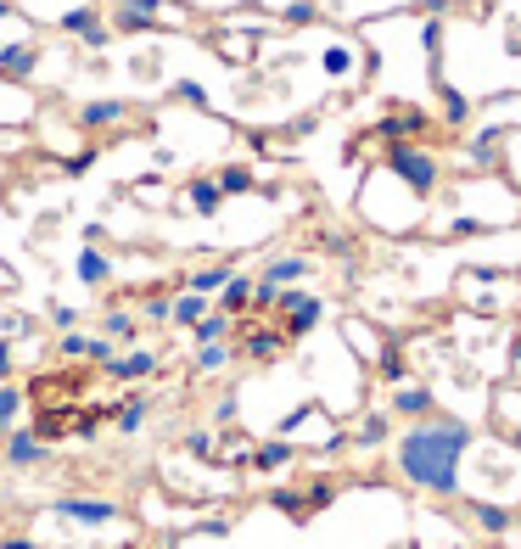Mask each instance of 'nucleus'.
<instances>
[{
  "mask_svg": "<svg viewBox=\"0 0 521 549\" xmlns=\"http://www.w3.org/2000/svg\"><path fill=\"white\" fill-rule=\"evenodd\" d=\"M225 281H230V269H202V275H197L202 292H213V286H225Z\"/></svg>",
  "mask_w": 521,
  "mask_h": 549,
  "instance_id": "nucleus-29",
  "label": "nucleus"
},
{
  "mask_svg": "<svg viewBox=\"0 0 521 549\" xmlns=\"http://www.w3.org/2000/svg\"><path fill=\"white\" fill-rule=\"evenodd\" d=\"M6 370H12V348H6V342H0V376H6Z\"/></svg>",
  "mask_w": 521,
  "mask_h": 549,
  "instance_id": "nucleus-31",
  "label": "nucleus"
},
{
  "mask_svg": "<svg viewBox=\"0 0 521 549\" xmlns=\"http://www.w3.org/2000/svg\"><path fill=\"white\" fill-rule=\"evenodd\" d=\"M325 73H337V79H342V73H353V51H348V45H331V51H325Z\"/></svg>",
  "mask_w": 521,
  "mask_h": 549,
  "instance_id": "nucleus-19",
  "label": "nucleus"
},
{
  "mask_svg": "<svg viewBox=\"0 0 521 549\" xmlns=\"http://www.w3.org/2000/svg\"><path fill=\"white\" fill-rule=\"evenodd\" d=\"M157 12H163V0H124L118 6V29H152Z\"/></svg>",
  "mask_w": 521,
  "mask_h": 549,
  "instance_id": "nucleus-8",
  "label": "nucleus"
},
{
  "mask_svg": "<svg viewBox=\"0 0 521 549\" xmlns=\"http://www.w3.org/2000/svg\"><path fill=\"white\" fill-rule=\"evenodd\" d=\"M286 460H292V449H286V443H269V449L258 454V465H264V471H269V465H286Z\"/></svg>",
  "mask_w": 521,
  "mask_h": 549,
  "instance_id": "nucleus-27",
  "label": "nucleus"
},
{
  "mask_svg": "<svg viewBox=\"0 0 521 549\" xmlns=\"http://www.w3.org/2000/svg\"><path fill=\"white\" fill-rule=\"evenodd\" d=\"M202 309H208V303H202V297H180V303H174V320H180V325H191V320H202Z\"/></svg>",
  "mask_w": 521,
  "mask_h": 549,
  "instance_id": "nucleus-21",
  "label": "nucleus"
},
{
  "mask_svg": "<svg viewBox=\"0 0 521 549\" xmlns=\"http://www.w3.org/2000/svg\"><path fill=\"white\" fill-rule=\"evenodd\" d=\"M415 129H426V113H415V107H409V113H393L387 118V124H381V135H415Z\"/></svg>",
  "mask_w": 521,
  "mask_h": 549,
  "instance_id": "nucleus-15",
  "label": "nucleus"
},
{
  "mask_svg": "<svg viewBox=\"0 0 521 549\" xmlns=\"http://www.w3.org/2000/svg\"><path fill=\"white\" fill-rule=\"evenodd\" d=\"M225 331H230V325H225V314H208V320H202V331H197V337H202V342H219V337H225Z\"/></svg>",
  "mask_w": 521,
  "mask_h": 549,
  "instance_id": "nucleus-25",
  "label": "nucleus"
},
{
  "mask_svg": "<svg viewBox=\"0 0 521 549\" xmlns=\"http://www.w3.org/2000/svg\"><path fill=\"white\" fill-rule=\"evenodd\" d=\"M62 516H73V521H118V505H107V499H62Z\"/></svg>",
  "mask_w": 521,
  "mask_h": 549,
  "instance_id": "nucleus-7",
  "label": "nucleus"
},
{
  "mask_svg": "<svg viewBox=\"0 0 521 549\" xmlns=\"http://www.w3.org/2000/svg\"><path fill=\"white\" fill-rule=\"evenodd\" d=\"M0 549H34V544H29V538H6Z\"/></svg>",
  "mask_w": 521,
  "mask_h": 549,
  "instance_id": "nucleus-32",
  "label": "nucleus"
},
{
  "mask_svg": "<svg viewBox=\"0 0 521 549\" xmlns=\"http://www.w3.org/2000/svg\"><path fill=\"white\" fill-rule=\"evenodd\" d=\"M393 409H398V415H404V409H409V415H426V409H432V393H421V387H398Z\"/></svg>",
  "mask_w": 521,
  "mask_h": 549,
  "instance_id": "nucleus-14",
  "label": "nucleus"
},
{
  "mask_svg": "<svg viewBox=\"0 0 521 549\" xmlns=\"http://www.w3.org/2000/svg\"><path fill=\"white\" fill-rule=\"evenodd\" d=\"M286 23H314V0H292L286 6Z\"/></svg>",
  "mask_w": 521,
  "mask_h": 549,
  "instance_id": "nucleus-28",
  "label": "nucleus"
},
{
  "mask_svg": "<svg viewBox=\"0 0 521 549\" xmlns=\"http://www.w3.org/2000/svg\"><path fill=\"white\" fill-rule=\"evenodd\" d=\"M297 275H309V258H303V253H286L281 264L264 275V281H269V286H286V281H297Z\"/></svg>",
  "mask_w": 521,
  "mask_h": 549,
  "instance_id": "nucleus-12",
  "label": "nucleus"
},
{
  "mask_svg": "<svg viewBox=\"0 0 521 549\" xmlns=\"http://www.w3.org/2000/svg\"><path fill=\"white\" fill-rule=\"evenodd\" d=\"M443 118H449V124H465V118H471V101H465L460 90H443Z\"/></svg>",
  "mask_w": 521,
  "mask_h": 549,
  "instance_id": "nucleus-17",
  "label": "nucleus"
},
{
  "mask_svg": "<svg viewBox=\"0 0 521 549\" xmlns=\"http://www.w3.org/2000/svg\"><path fill=\"white\" fill-rule=\"evenodd\" d=\"M387 169H393L398 180L409 185V191H421V197H426V191H437V180H443V163H437V157L426 152V146H404V141L393 146Z\"/></svg>",
  "mask_w": 521,
  "mask_h": 549,
  "instance_id": "nucleus-2",
  "label": "nucleus"
},
{
  "mask_svg": "<svg viewBox=\"0 0 521 549\" xmlns=\"http://www.w3.org/2000/svg\"><path fill=\"white\" fill-rule=\"evenodd\" d=\"M34 62H40V45L23 34L17 45H0V79H29Z\"/></svg>",
  "mask_w": 521,
  "mask_h": 549,
  "instance_id": "nucleus-3",
  "label": "nucleus"
},
{
  "mask_svg": "<svg viewBox=\"0 0 521 549\" xmlns=\"http://www.w3.org/2000/svg\"><path fill=\"white\" fill-rule=\"evenodd\" d=\"M6 460L12 465H45V443L34 432H12L6 437Z\"/></svg>",
  "mask_w": 521,
  "mask_h": 549,
  "instance_id": "nucleus-6",
  "label": "nucleus"
},
{
  "mask_svg": "<svg viewBox=\"0 0 521 549\" xmlns=\"http://www.w3.org/2000/svg\"><path fill=\"white\" fill-rule=\"evenodd\" d=\"M477 521H482V527H488V533H499V527H510V516H505V510H499V505H482V510H477Z\"/></svg>",
  "mask_w": 521,
  "mask_h": 549,
  "instance_id": "nucleus-24",
  "label": "nucleus"
},
{
  "mask_svg": "<svg viewBox=\"0 0 521 549\" xmlns=\"http://www.w3.org/2000/svg\"><path fill=\"white\" fill-rule=\"evenodd\" d=\"M62 353H68V359H101V365L113 359V348L101 337H62Z\"/></svg>",
  "mask_w": 521,
  "mask_h": 549,
  "instance_id": "nucleus-11",
  "label": "nucleus"
},
{
  "mask_svg": "<svg viewBox=\"0 0 521 549\" xmlns=\"http://www.w3.org/2000/svg\"><path fill=\"white\" fill-rule=\"evenodd\" d=\"M73 275H79V281H90V286H101V281H107V258H101L96 247H85V253H79V264H73Z\"/></svg>",
  "mask_w": 521,
  "mask_h": 549,
  "instance_id": "nucleus-13",
  "label": "nucleus"
},
{
  "mask_svg": "<svg viewBox=\"0 0 521 549\" xmlns=\"http://www.w3.org/2000/svg\"><path fill=\"white\" fill-rule=\"evenodd\" d=\"M174 90H180V96L191 101V107H208V90H202L197 79H180V85H174Z\"/></svg>",
  "mask_w": 521,
  "mask_h": 549,
  "instance_id": "nucleus-26",
  "label": "nucleus"
},
{
  "mask_svg": "<svg viewBox=\"0 0 521 549\" xmlns=\"http://www.w3.org/2000/svg\"><path fill=\"white\" fill-rule=\"evenodd\" d=\"M286 309H292V331H309L314 320H320V297H309V292H292V297H281Z\"/></svg>",
  "mask_w": 521,
  "mask_h": 549,
  "instance_id": "nucleus-9",
  "label": "nucleus"
},
{
  "mask_svg": "<svg viewBox=\"0 0 521 549\" xmlns=\"http://www.w3.org/2000/svg\"><path fill=\"white\" fill-rule=\"evenodd\" d=\"M230 359V348H219V342H202V353H197V365L202 370H219Z\"/></svg>",
  "mask_w": 521,
  "mask_h": 549,
  "instance_id": "nucleus-23",
  "label": "nucleus"
},
{
  "mask_svg": "<svg viewBox=\"0 0 521 549\" xmlns=\"http://www.w3.org/2000/svg\"><path fill=\"white\" fill-rule=\"evenodd\" d=\"M62 29H68V34H79L85 45H96V51H101L107 40H113V29H107V23H101L96 12H90V6H73V12L62 17Z\"/></svg>",
  "mask_w": 521,
  "mask_h": 549,
  "instance_id": "nucleus-4",
  "label": "nucleus"
},
{
  "mask_svg": "<svg viewBox=\"0 0 521 549\" xmlns=\"http://www.w3.org/2000/svg\"><path fill=\"white\" fill-rule=\"evenodd\" d=\"M465 443H471V432H465L460 421L409 426L404 443H398V471H404V482H415V488H426V493H454L460 488Z\"/></svg>",
  "mask_w": 521,
  "mask_h": 549,
  "instance_id": "nucleus-1",
  "label": "nucleus"
},
{
  "mask_svg": "<svg viewBox=\"0 0 521 549\" xmlns=\"http://www.w3.org/2000/svg\"><path fill=\"white\" fill-rule=\"evenodd\" d=\"M17 409H23L17 387H0V426H12V421H17Z\"/></svg>",
  "mask_w": 521,
  "mask_h": 549,
  "instance_id": "nucleus-22",
  "label": "nucleus"
},
{
  "mask_svg": "<svg viewBox=\"0 0 521 549\" xmlns=\"http://www.w3.org/2000/svg\"><path fill=\"white\" fill-rule=\"evenodd\" d=\"M129 118V101H85L79 107V124L85 129H113V124H124Z\"/></svg>",
  "mask_w": 521,
  "mask_h": 549,
  "instance_id": "nucleus-5",
  "label": "nucleus"
},
{
  "mask_svg": "<svg viewBox=\"0 0 521 549\" xmlns=\"http://www.w3.org/2000/svg\"><path fill=\"white\" fill-rule=\"evenodd\" d=\"M219 191H225V197H241V191H253V174H247V169H225V174H219Z\"/></svg>",
  "mask_w": 521,
  "mask_h": 549,
  "instance_id": "nucleus-18",
  "label": "nucleus"
},
{
  "mask_svg": "<svg viewBox=\"0 0 521 549\" xmlns=\"http://www.w3.org/2000/svg\"><path fill=\"white\" fill-rule=\"evenodd\" d=\"M107 365H113V376H152V353H129V359H107Z\"/></svg>",
  "mask_w": 521,
  "mask_h": 549,
  "instance_id": "nucleus-16",
  "label": "nucleus"
},
{
  "mask_svg": "<svg viewBox=\"0 0 521 549\" xmlns=\"http://www.w3.org/2000/svg\"><path fill=\"white\" fill-rule=\"evenodd\" d=\"M185 197H191V208H197V213H219L225 191H219V180H191V185H185Z\"/></svg>",
  "mask_w": 521,
  "mask_h": 549,
  "instance_id": "nucleus-10",
  "label": "nucleus"
},
{
  "mask_svg": "<svg viewBox=\"0 0 521 549\" xmlns=\"http://www.w3.org/2000/svg\"><path fill=\"white\" fill-rule=\"evenodd\" d=\"M247 297H253V281H225V309H247Z\"/></svg>",
  "mask_w": 521,
  "mask_h": 549,
  "instance_id": "nucleus-20",
  "label": "nucleus"
},
{
  "mask_svg": "<svg viewBox=\"0 0 521 549\" xmlns=\"http://www.w3.org/2000/svg\"><path fill=\"white\" fill-rule=\"evenodd\" d=\"M141 415H146V404L135 398V404H129L124 415H118V426H124V432H135V426H141Z\"/></svg>",
  "mask_w": 521,
  "mask_h": 549,
  "instance_id": "nucleus-30",
  "label": "nucleus"
}]
</instances>
